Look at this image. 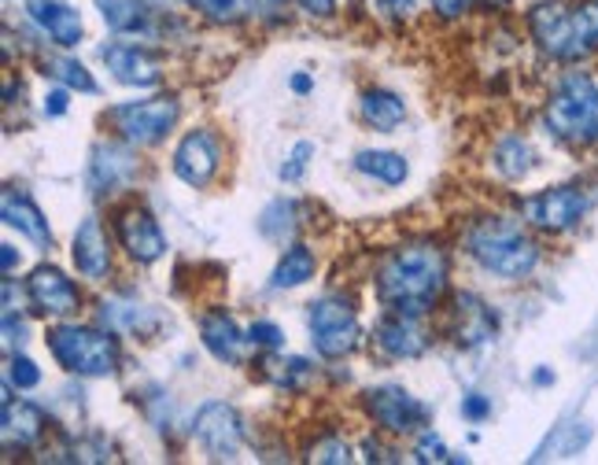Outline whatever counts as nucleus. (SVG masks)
Returning <instances> with one entry per match:
<instances>
[{
    "mask_svg": "<svg viewBox=\"0 0 598 465\" xmlns=\"http://www.w3.org/2000/svg\"><path fill=\"white\" fill-rule=\"evenodd\" d=\"M448 285V259L436 245L395 248L377 270V299L395 315L421 318Z\"/></svg>",
    "mask_w": 598,
    "mask_h": 465,
    "instance_id": "nucleus-1",
    "label": "nucleus"
},
{
    "mask_svg": "<svg viewBox=\"0 0 598 465\" xmlns=\"http://www.w3.org/2000/svg\"><path fill=\"white\" fill-rule=\"evenodd\" d=\"M465 251L481 262L488 274L503 281H521L529 277L540 262V251L529 237L521 232V226L510 218H476L470 232H465Z\"/></svg>",
    "mask_w": 598,
    "mask_h": 465,
    "instance_id": "nucleus-2",
    "label": "nucleus"
},
{
    "mask_svg": "<svg viewBox=\"0 0 598 465\" xmlns=\"http://www.w3.org/2000/svg\"><path fill=\"white\" fill-rule=\"evenodd\" d=\"M45 343L53 359L75 377H115L123 366L115 332H100L86 326H53L45 332Z\"/></svg>",
    "mask_w": 598,
    "mask_h": 465,
    "instance_id": "nucleus-3",
    "label": "nucleus"
},
{
    "mask_svg": "<svg viewBox=\"0 0 598 465\" xmlns=\"http://www.w3.org/2000/svg\"><path fill=\"white\" fill-rule=\"evenodd\" d=\"M546 126L557 137H598V86L587 75H569L546 104Z\"/></svg>",
    "mask_w": 598,
    "mask_h": 465,
    "instance_id": "nucleus-4",
    "label": "nucleus"
},
{
    "mask_svg": "<svg viewBox=\"0 0 598 465\" xmlns=\"http://www.w3.org/2000/svg\"><path fill=\"white\" fill-rule=\"evenodd\" d=\"M178 118H181V104L174 97L134 100V104L108 107V126L115 129V137L137 148L159 145V140L178 126Z\"/></svg>",
    "mask_w": 598,
    "mask_h": 465,
    "instance_id": "nucleus-5",
    "label": "nucleus"
},
{
    "mask_svg": "<svg viewBox=\"0 0 598 465\" xmlns=\"http://www.w3.org/2000/svg\"><path fill=\"white\" fill-rule=\"evenodd\" d=\"M359 337H362V329H359V315H354L351 299L326 296V299L311 303V340L321 359L351 355Z\"/></svg>",
    "mask_w": 598,
    "mask_h": 465,
    "instance_id": "nucleus-6",
    "label": "nucleus"
},
{
    "mask_svg": "<svg viewBox=\"0 0 598 465\" xmlns=\"http://www.w3.org/2000/svg\"><path fill=\"white\" fill-rule=\"evenodd\" d=\"M529 23H532L535 42H540V48H543L546 56H554V59H580V56L591 53L587 42H584V34H580V26H576V12L562 8L557 0L532 8Z\"/></svg>",
    "mask_w": 598,
    "mask_h": 465,
    "instance_id": "nucleus-7",
    "label": "nucleus"
},
{
    "mask_svg": "<svg viewBox=\"0 0 598 465\" xmlns=\"http://www.w3.org/2000/svg\"><path fill=\"white\" fill-rule=\"evenodd\" d=\"M362 407H366L370 418L377 421L384 432H392V436H403V432L421 429V424L429 421V413H432L421 399H414L407 388H399V384H381V388H370L366 396H362Z\"/></svg>",
    "mask_w": 598,
    "mask_h": 465,
    "instance_id": "nucleus-8",
    "label": "nucleus"
},
{
    "mask_svg": "<svg viewBox=\"0 0 598 465\" xmlns=\"http://www.w3.org/2000/svg\"><path fill=\"white\" fill-rule=\"evenodd\" d=\"M192 432L204 443V451L211 458H237L240 443H245V424H240V413L222 399H211L196 410V421H192Z\"/></svg>",
    "mask_w": 598,
    "mask_h": 465,
    "instance_id": "nucleus-9",
    "label": "nucleus"
},
{
    "mask_svg": "<svg viewBox=\"0 0 598 465\" xmlns=\"http://www.w3.org/2000/svg\"><path fill=\"white\" fill-rule=\"evenodd\" d=\"M584 211H587L584 192L573 189V185H557V189L535 192V196L521 200V218L532 222L535 229H546V232L573 229L576 222L584 218Z\"/></svg>",
    "mask_w": 598,
    "mask_h": 465,
    "instance_id": "nucleus-10",
    "label": "nucleus"
},
{
    "mask_svg": "<svg viewBox=\"0 0 598 465\" xmlns=\"http://www.w3.org/2000/svg\"><path fill=\"white\" fill-rule=\"evenodd\" d=\"M115 232H119V245L126 248V256L140 262V266L156 262L167 251V237H163V229H159V218L140 204H129L119 211Z\"/></svg>",
    "mask_w": 598,
    "mask_h": 465,
    "instance_id": "nucleus-11",
    "label": "nucleus"
},
{
    "mask_svg": "<svg viewBox=\"0 0 598 465\" xmlns=\"http://www.w3.org/2000/svg\"><path fill=\"white\" fill-rule=\"evenodd\" d=\"M218 167H222V140L211 129H192L174 148V174L192 189L211 185Z\"/></svg>",
    "mask_w": 598,
    "mask_h": 465,
    "instance_id": "nucleus-12",
    "label": "nucleus"
},
{
    "mask_svg": "<svg viewBox=\"0 0 598 465\" xmlns=\"http://www.w3.org/2000/svg\"><path fill=\"white\" fill-rule=\"evenodd\" d=\"M26 296L37 310H42V315H56V318L75 315L78 303H82L78 285L56 266H37L26 281Z\"/></svg>",
    "mask_w": 598,
    "mask_h": 465,
    "instance_id": "nucleus-13",
    "label": "nucleus"
},
{
    "mask_svg": "<svg viewBox=\"0 0 598 465\" xmlns=\"http://www.w3.org/2000/svg\"><path fill=\"white\" fill-rule=\"evenodd\" d=\"M70 259H75V270L89 281H104L111 270V245L104 222L97 215H89L75 232V245H70Z\"/></svg>",
    "mask_w": 598,
    "mask_h": 465,
    "instance_id": "nucleus-14",
    "label": "nucleus"
},
{
    "mask_svg": "<svg viewBox=\"0 0 598 465\" xmlns=\"http://www.w3.org/2000/svg\"><path fill=\"white\" fill-rule=\"evenodd\" d=\"M123 145H126V140H123ZM123 145H97L93 148V159H89V189H93L97 196L123 189L137 178L134 151L123 148Z\"/></svg>",
    "mask_w": 598,
    "mask_h": 465,
    "instance_id": "nucleus-15",
    "label": "nucleus"
},
{
    "mask_svg": "<svg viewBox=\"0 0 598 465\" xmlns=\"http://www.w3.org/2000/svg\"><path fill=\"white\" fill-rule=\"evenodd\" d=\"M454 326L451 337L462 343V348H484V343L495 340V315L484 299H476L473 292H459L454 296V310H451Z\"/></svg>",
    "mask_w": 598,
    "mask_h": 465,
    "instance_id": "nucleus-16",
    "label": "nucleus"
},
{
    "mask_svg": "<svg viewBox=\"0 0 598 465\" xmlns=\"http://www.w3.org/2000/svg\"><path fill=\"white\" fill-rule=\"evenodd\" d=\"M373 343L381 348L384 359H421L425 348H429V340H425V332L418 329V318L410 315H395L392 318H381L377 329H373Z\"/></svg>",
    "mask_w": 598,
    "mask_h": 465,
    "instance_id": "nucleus-17",
    "label": "nucleus"
},
{
    "mask_svg": "<svg viewBox=\"0 0 598 465\" xmlns=\"http://www.w3.org/2000/svg\"><path fill=\"white\" fill-rule=\"evenodd\" d=\"M26 12L56 45L70 48L82 42V15H78L67 0H26Z\"/></svg>",
    "mask_w": 598,
    "mask_h": 465,
    "instance_id": "nucleus-18",
    "label": "nucleus"
},
{
    "mask_svg": "<svg viewBox=\"0 0 598 465\" xmlns=\"http://www.w3.org/2000/svg\"><path fill=\"white\" fill-rule=\"evenodd\" d=\"M0 215H4V226L19 229L23 237L34 240V245H42V248L53 245V229H48V218L42 215V207H37L34 200L26 196V192L4 189V196H0Z\"/></svg>",
    "mask_w": 598,
    "mask_h": 465,
    "instance_id": "nucleus-19",
    "label": "nucleus"
},
{
    "mask_svg": "<svg viewBox=\"0 0 598 465\" xmlns=\"http://www.w3.org/2000/svg\"><path fill=\"white\" fill-rule=\"evenodd\" d=\"M100 56H104L108 70L115 75V82L123 86H137V89H148L159 82V67L156 59L148 53H140L134 45H108L100 48Z\"/></svg>",
    "mask_w": 598,
    "mask_h": 465,
    "instance_id": "nucleus-20",
    "label": "nucleus"
},
{
    "mask_svg": "<svg viewBox=\"0 0 598 465\" xmlns=\"http://www.w3.org/2000/svg\"><path fill=\"white\" fill-rule=\"evenodd\" d=\"M0 436L4 447H34L45 436V413L34 402H15L4 399V418H0Z\"/></svg>",
    "mask_w": 598,
    "mask_h": 465,
    "instance_id": "nucleus-21",
    "label": "nucleus"
},
{
    "mask_svg": "<svg viewBox=\"0 0 598 465\" xmlns=\"http://www.w3.org/2000/svg\"><path fill=\"white\" fill-rule=\"evenodd\" d=\"M200 340H204V348L218 362H226V366H237L248 337H240L237 321H233L226 310H211V315L200 318Z\"/></svg>",
    "mask_w": 598,
    "mask_h": 465,
    "instance_id": "nucleus-22",
    "label": "nucleus"
},
{
    "mask_svg": "<svg viewBox=\"0 0 598 465\" xmlns=\"http://www.w3.org/2000/svg\"><path fill=\"white\" fill-rule=\"evenodd\" d=\"M362 118H366V126H373L377 134H392V129L407 118V104H403V97L388 93V89H370V93L362 97Z\"/></svg>",
    "mask_w": 598,
    "mask_h": 465,
    "instance_id": "nucleus-23",
    "label": "nucleus"
},
{
    "mask_svg": "<svg viewBox=\"0 0 598 465\" xmlns=\"http://www.w3.org/2000/svg\"><path fill=\"white\" fill-rule=\"evenodd\" d=\"M100 318L111 332H134V337H151L159 329V318L148 307H137V303H104Z\"/></svg>",
    "mask_w": 598,
    "mask_h": 465,
    "instance_id": "nucleus-24",
    "label": "nucleus"
},
{
    "mask_svg": "<svg viewBox=\"0 0 598 465\" xmlns=\"http://www.w3.org/2000/svg\"><path fill=\"white\" fill-rule=\"evenodd\" d=\"M314 251L307 245H292L285 256H281V262L273 266V277H270V288H300L307 285V281L314 277Z\"/></svg>",
    "mask_w": 598,
    "mask_h": 465,
    "instance_id": "nucleus-25",
    "label": "nucleus"
},
{
    "mask_svg": "<svg viewBox=\"0 0 598 465\" xmlns=\"http://www.w3.org/2000/svg\"><path fill=\"white\" fill-rule=\"evenodd\" d=\"M354 170L384 181V185H403L410 174L407 159H403L399 151H359V156H354Z\"/></svg>",
    "mask_w": 598,
    "mask_h": 465,
    "instance_id": "nucleus-26",
    "label": "nucleus"
},
{
    "mask_svg": "<svg viewBox=\"0 0 598 465\" xmlns=\"http://www.w3.org/2000/svg\"><path fill=\"white\" fill-rule=\"evenodd\" d=\"M97 8L108 30H115V34H137L148 26V12L140 0H97Z\"/></svg>",
    "mask_w": 598,
    "mask_h": 465,
    "instance_id": "nucleus-27",
    "label": "nucleus"
},
{
    "mask_svg": "<svg viewBox=\"0 0 598 465\" xmlns=\"http://www.w3.org/2000/svg\"><path fill=\"white\" fill-rule=\"evenodd\" d=\"M535 167V151L524 137H506L495 145V170H499L503 178H524L529 170Z\"/></svg>",
    "mask_w": 598,
    "mask_h": 465,
    "instance_id": "nucleus-28",
    "label": "nucleus"
},
{
    "mask_svg": "<svg viewBox=\"0 0 598 465\" xmlns=\"http://www.w3.org/2000/svg\"><path fill=\"white\" fill-rule=\"evenodd\" d=\"M42 75L67 89H78V93H100V86L93 82V75L86 70V64H78V59H70V56H45Z\"/></svg>",
    "mask_w": 598,
    "mask_h": 465,
    "instance_id": "nucleus-29",
    "label": "nucleus"
},
{
    "mask_svg": "<svg viewBox=\"0 0 598 465\" xmlns=\"http://www.w3.org/2000/svg\"><path fill=\"white\" fill-rule=\"evenodd\" d=\"M296 229V204L292 200H273L259 215V232L267 240H285Z\"/></svg>",
    "mask_w": 598,
    "mask_h": 465,
    "instance_id": "nucleus-30",
    "label": "nucleus"
},
{
    "mask_svg": "<svg viewBox=\"0 0 598 465\" xmlns=\"http://www.w3.org/2000/svg\"><path fill=\"white\" fill-rule=\"evenodd\" d=\"M189 4L211 23H240L245 15H251L256 0H189Z\"/></svg>",
    "mask_w": 598,
    "mask_h": 465,
    "instance_id": "nucleus-31",
    "label": "nucleus"
},
{
    "mask_svg": "<svg viewBox=\"0 0 598 465\" xmlns=\"http://www.w3.org/2000/svg\"><path fill=\"white\" fill-rule=\"evenodd\" d=\"M270 377H273L278 388L296 392V388H303V384L311 381V362L307 359H289V362H281V370H273Z\"/></svg>",
    "mask_w": 598,
    "mask_h": 465,
    "instance_id": "nucleus-32",
    "label": "nucleus"
},
{
    "mask_svg": "<svg viewBox=\"0 0 598 465\" xmlns=\"http://www.w3.org/2000/svg\"><path fill=\"white\" fill-rule=\"evenodd\" d=\"M8 381H12L15 388L30 392V388L42 384V370H37L26 355H12V359H8Z\"/></svg>",
    "mask_w": 598,
    "mask_h": 465,
    "instance_id": "nucleus-33",
    "label": "nucleus"
},
{
    "mask_svg": "<svg viewBox=\"0 0 598 465\" xmlns=\"http://www.w3.org/2000/svg\"><path fill=\"white\" fill-rule=\"evenodd\" d=\"M248 343L267 348V351H278V348H285V332H281V326H273V321H251Z\"/></svg>",
    "mask_w": 598,
    "mask_h": 465,
    "instance_id": "nucleus-34",
    "label": "nucleus"
},
{
    "mask_svg": "<svg viewBox=\"0 0 598 465\" xmlns=\"http://www.w3.org/2000/svg\"><path fill=\"white\" fill-rule=\"evenodd\" d=\"M311 462H332V465H343V462H351V451H348V443L337 440V436H329V440H318L311 447Z\"/></svg>",
    "mask_w": 598,
    "mask_h": 465,
    "instance_id": "nucleus-35",
    "label": "nucleus"
},
{
    "mask_svg": "<svg viewBox=\"0 0 598 465\" xmlns=\"http://www.w3.org/2000/svg\"><path fill=\"white\" fill-rule=\"evenodd\" d=\"M414 458H418V462H454L451 454H448V447H443V440L436 436V432H429V429H425L421 436H418Z\"/></svg>",
    "mask_w": 598,
    "mask_h": 465,
    "instance_id": "nucleus-36",
    "label": "nucleus"
},
{
    "mask_svg": "<svg viewBox=\"0 0 598 465\" xmlns=\"http://www.w3.org/2000/svg\"><path fill=\"white\" fill-rule=\"evenodd\" d=\"M311 159H314V145H311V140H300V145L292 148L289 163L281 167V181H300V178H303V170H307Z\"/></svg>",
    "mask_w": 598,
    "mask_h": 465,
    "instance_id": "nucleus-37",
    "label": "nucleus"
},
{
    "mask_svg": "<svg viewBox=\"0 0 598 465\" xmlns=\"http://www.w3.org/2000/svg\"><path fill=\"white\" fill-rule=\"evenodd\" d=\"M492 413V399L481 396V392H470V396H462V418L465 421H484Z\"/></svg>",
    "mask_w": 598,
    "mask_h": 465,
    "instance_id": "nucleus-38",
    "label": "nucleus"
},
{
    "mask_svg": "<svg viewBox=\"0 0 598 465\" xmlns=\"http://www.w3.org/2000/svg\"><path fill=\"white\" fill-rule=\"evenodd\" d=\"M289 4L292 0H256V4H251V15H259V19H285L289 15Z\"/></svg>",
    "mask_w": 598,
    "mask_h": 465,
    "instance_id": "nucleus-39",
    "label": "nucleus"
},
{
    "mask_svg": "<svg viewBox=\"0 0 598 465\" xmlns=\"http://www.w3.org/2000/svg\"><path fill=\"white\" fill-rule=\"evenodd\" d=\"M67 107H70L67 86H64V89H53V93L45 97V115H48V118H59V115H67Z\"/></svg>",
    "mask_w": 598,
    "mask_h": 465,
    "instance_id": "nucleus-40",
    "label": "nucleus"
},
{
    "mask_svg": "<svg viewBox=\"0 0 598 465\" xmlns=\"http://www.w3.org/2000/svg\"><path fill=\"white\" fill-rule=\"evenodd\" d=\"M432 8L440 12L443 19H459L470 12V0H432Z\"/></svg>",
    "mask_w": 598,
    "mask_h": 465,
    "instance_id": "nucleus-41",
    "label": "nucleus"
},
{
    "mask_svg": "<svg viewBox=\"0 0 598 465\" xmlns=\"http://www.w3.org/2000/svg\"><path fill=\"white\" fill-rule=\"evenodd\" d=\"M300 8L307 15H318V19H329L337 12V0H300Z\"/></svg>",
    "mask_w": 598,
    "mask_h": 465,
    "instance_id": "nucleus-42",
    "label": "nucleus"
},
{
    "mask_svg": "<svg viewBox=\"0 0 598 465\" xmlns=\"http://www.w3.org/2000/svg\"><path fill=\"white\" fill-rule=\"evenodd\" d=\"M362 451H366V462H399L395 458V451H384L381 443H373V440L362 443Z\"/></svg>",
    "mask_w": 598,
    "mask_h": 465,
    "instance_id": "nucleus-43",
    "label": "nucleus"
},
{
    "mask_svg": "<svg viewBox=\"0 0 598 465\" xmlns=\"http://www.w3.org/2000/svg\"><path fill=\"white\" fill-rule=\"evenodd\" d=\"M377 8L384 15H407L414 12V0H377Z\"/></svg>",
    "mask_w": 598,
    "mask_h": 465,
    "instance_id": "nucleus-44",
    "label": "nucleus"
},
{
    "mask_svg": "<svg viewBox=\"0 0 598 465\" xmlns=\"http://www.w3.org/2000/svg\"><path fill=\"white\" fill-rule=\"evenodd\" d=\"M0 266H4V274H12L19 266V251L12 245H0Z\"/></svg>",
    "mask_w": 598,
    "mask_h": 465,
    "instance_id": "nucleus-45",
    "label": "nucleus"
},
{
    "mask_svg": "<svg viewBox=\"0 0 598 465\" xmlns=\"http://www.w3.org/2000/svg\"><path fill=\"white\" fill-rule=\"evenodd\" d=\"M314 89V78L311 75H292V93L296 97H307Z\"/></svg>",
    "mask_w": 598,
    "mask_h": 465,
    "instance_id": "nucleus-46",
    "label": "nucleus"
},
{
    "mask_svg": "<svg viewBox=\"0 0 598 465\" xmlns=\"http://www.w3.org/2000/svg\"><path fill=\"white\" fill-rule=\"evenodd\" d=\"M532 381L540 384V388H543V384H554V370H535V373H532Z\"/></svg>",
    "mask_w": 598,
    "mask_h": 465,
    "instance_id": "nucleus-47",
    "label": "nucleus"
},
{
    "mask_svg": "<svg viewBox=\"0 0 598 465\" xmlns=\"http://www.w3.org/2000/svg\"><path fill=\"white\" fill-rule=\"evenodd\" d=\"M484 4H492V8H503V4H506V0H484Z\"/></svg>",
    "mask_w": 598,
    "mask_h": 465,
    "instance_id": "nucleus-48",
    "label": "nucleus"
},
{
    "mask_svg": "<svg viewBox=\"0 0 598 465\" xmlns=\"http://www.w3.org/2000/svg\"><path fill=\"white\" fill-rule=\"evenodd\" d=\"M151 4H174V0H151Z\"/></svg>",
    "mask_w": 598,
    "mask_h": 465,
    "instance_id": "nucleus-49",
    "label": "nucleus"
}]
</instances>
